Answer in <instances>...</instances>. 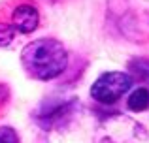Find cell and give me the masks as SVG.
Returning a JSON list of instances; mask_svg holds the SVG:
<instances>
[{"instance_id":"cell-1","label":"cell","mask_w":149,"mask_h":143,"mask_svg":"<svg viewBox=\"0 0 149 143\" xmlns=\"http://www.w3.org/2000/svg\"><path fill=\"white\" fill-rule=\"evenodd\" d=\"M21 64L29 77L36 81H51L64 73L68 66V51L62 41L40 38L23 47Z\"/></svg>"},{"instance_id":"cell-2","label":"cell","mask_w":149,"mask_h":143,"mask_svg":"<svg viewBox=\"0 0 149 143\" xmlns=\"http://www.w3.org/2000/svg\"><path fill=\"white\" fill-rule=\"evenodd\" d=\"M93 143H149V132L123 113H109L98 121Z\"/></svg>"},{"instance_id":"cell-3","label":"cell","mask_w":149,"mask_h":143,"mask_svg":"<svg viewBox=\"0 0 149 143\" xmlns=\"http://www.w3.org/2000/svg\"><path fill=\"white\" fill-rule=\"evenodd\" d=\"M79 102L76 98H49L44 100L40 106L34 109L32 119L42 130H62L64 126L70 124V121L74 119Z\"/></svg>"},{"instance_id":"cell-4","label":"cell","mask_w":149,"mask_h":143,"mask_svg":"<svg viewBox=\"0 0 149 143\" xmlns=\"http://www.w3.org/2000/svg\"><path fill=\"white\" fill-rule=\"evenodd\" d=\"M132 87V77L127 72H106L91 87V98L98 104H115Z\"/></svg>"},{"instance_id":"cell-5","label":"cell","mask_w":149,"mask_h":143,"mask_svg":"<svg viewBox=\"0 0 149 143\" xmlns=\"http://www.w3.org/2000/svg\"><path fill=\"white\" fill-rule=\"evenodd\" d=\"M11 25L19 34H32L40 25V11L34 4L23 2L11 11Z\"/></svg>"},{"instance_id":"cell-6","label":"cell","mask_w":149,"mask_h":143,"mask_svg":"<svg viewBox=\"0 0 149 143\" xmlns=\"http://www.w3.org/2000/svg\"><path fill=\"white\" fill-rule=\"evenodd\" d=\"M128 75L132 77V81H140V83L149 85V59L147 57H136V59L128 60Z\"/></svg>"},{"instance_id":"cell-7","label":"cell","mask_w":149,"mask_h":143,"mask_svg":"<svg viewBox=\"0 0 149 143\" xmlns=\"http://www.w3.org/2000/svg\"><path fill=\"white\" fill-rule=\"evenodd\" d=\"M127 106L130 111H147L149 109V88L147 87H140L136 90H132V94L128 96Z\"/></svg>"},{"instance_id":"cell-8","label":"cell","mask_w":149,"mask_h":143,"mask_svg":"<svg viewBox=\"0 0 149 143\" xmlns=\"http://www.w3.org/2000/svg\"><path fill=\"white\" fill-rule=\"evenodd\" d=\"M17 36V30L11 23H0V47H8Z\"/></svg>"},{"instance_id":"cell-9","label":"cell","mask_w":149,"mask_h":143,"mask_svg":"<svg viewBox=\"0 0 149 143\" xmlns=\"http://www.w3.org/2000/svg\"><path fill=\"white\" fill-rule=\"evenodd\" d=\"M0 143H21L17 130L11 126H0Z\"/></svg>"},{"instance_id":"cell-10","label":"cell","mask_w":149,"mask_h":143,"mask_svg":"<svg viewBox=\"0 0 149 143\" xmlns=\"http://www.w3.org/2000/svg\"><path fill=\"white\" fill-rule=\"evenodd\" d=\"M10 98V90H8L6 85H0V107H4V104Z\"/></svg>"}]
</instances>
